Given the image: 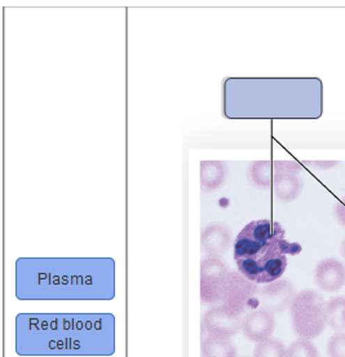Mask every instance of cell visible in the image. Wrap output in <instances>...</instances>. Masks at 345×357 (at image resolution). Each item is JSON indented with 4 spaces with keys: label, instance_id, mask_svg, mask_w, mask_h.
I'll list each match as a JSON object with an SVG mask.
<instances>
[{
    "label": "cell",
    "instance_id": "obj_14",
    "mask_svg": "<svg viewBox=\"0 0 345 357\" xmlns=\"http://www.w3.org/2000/svg\"><path fill=\"white\" fill-rule=\"evenodd\" d=\"M286 355L287 349L284 343L273 337L257 342L254 349V357H286Z\"/></svg>",
    "mask_w": 345,
    "mask_h": 357
},
{
    "label": "cell",
    "instance_id": "obj_10",
    "mask_svg": "<svg viewBox=\"0 0 345 357\" xmlns=\"http://www.w3.org/2000/svg\"><path fill=\"white\" fill-rule=\"evenodd\" d=\"M273 189L275 196L281 202H292L300 196L302 190V181L298 176V174H292L287 171H278L275 172L273 178Z\"/></svg>",
    "mask_w": 345,
    "mask_h": 357
},
{
    "label": "cell",
    "instance_id": "obj_12",
    "mask_svg": "<svg viewBox=\"0 0 345 357\" xmlns=\"http://www.w3.org/2000/svg\"><path fill=\"white\" fill-rule=\"evenodd\" d=\"M202 357H237L236 344L229 338L207 335L201 343Z\"/></svg>",
    "mask_w": 345,
    "mask_h": 357
},
{
    "label": "cell",
    "instance_id": "obj_8",
    "mask_svg": "<svg viewBox=\"0 0 345 357\" xmlns=\"http://www.w3.org/2000/svg\"><path fill=\"white\" fill-rule=\"evenodd\" d=\"M275 329L273 313L256 308L242 316V333L251 342H261L272 337Z\"/></svg>",
    "mask_w": 345,
    "mask_h": 357
},
{
    "label": "cell",
    "instance_id": "obj_16",
    "mask_svg": "<svg viewBox=\"0 0 345 357\" xmlns=\"http://www.w3.org/2000/svg\"><path fill=\"white\" fill-rule=\"evenodd\" d=\"M286 357H319V351L309 340H298L287 349Z\"/></svg>",
    "mask_w": 345,
    "mask_h": 357
},
{
    "label": "cell",
    "instance_id": "obj_13",
    "mask_svg": "<svg viewBox=\"0 0 345 357\" xmlns=\"http://www.w3.org/2000/svg\"><path fill=\"white\" fill-rule=\"evenodd\" d=\"M328 328L340 331L345 329V296H334L325 307Z\"/></svg>",
    "mask_w": 345,
    "mask_h": 357
},
{
    "label": "cell",
    "instance_id": "obj_3",
    "mask_svg": "<svg viewBox=\"0 0 345 357\" xmlns=\"http://www.w3.org/2000/svg\"><path fill=\"white\" fill-rule=\"evenodd\" d=\"M284 234V229L277 222L257 220L247 224L236 238L234 259H252L266 248L275 237Z\"/></svg>",
    "mask_w": 345,
    "mask_h": 357
},
{
    "label": "cell",
    "instance_id": "obj_5",
    "mask_svg": "<svg viewBox=\"0 0 345 357\" xmlns=\"http://www.w3.org/2000/svg\"><path fill=\"white\" fill-rule=\"evenodd\" d=\"M227 280V269L220 260L213 258L204 261L201 277V298L204 303H222Z\"/></svg>",
    "mask_w": 345,
    "mask_h": 357
},
{
    "label": "cell",
    "instance_id": "obj_17",
    "mask_svg": "<svg viewBox=\"0 0 345 357\" xmlns=\"http://www.w3.org/2000/svg\"><path fill=\"white\" fill-rule=\"evenodd\" d=\"M328 354L330 357H345V333H337L330 338Z\"/></svg>",
    "mask_w": 345,
    "mask_h": 357
},
{
    "label": "cell",
    "instance_id": "obj_4",
    "mask_svg": "<svg viewBox=\"0 0 345 357\" xmlns=\"http://www.w3.org/2000/svg\"><path fill=\"white\" fill-rule=\"evenodd\" d=\"M256 285L240 273H230L224 290L222 305L242 316L257 294Z\"/></svg>",
    "mask_w": 345,
    "mask_h": 357
},
{
    "label": "cell",
    "instance_id": "obj_6",
    "mask_svg": "<svg viewBox=\"0 0 345 357\" xmlns=\"http://www.w3.org/2000/svg\"><path fill=\"white\" fill-rule=\"evenodd\" d=\"M202 329L207 335L230 338L242 329V316L224 305H215L202 316Z\"/></svg>",
    "mask_w": 345,
    "mask_h": 357
},
{
    "label": "cell",
    "instance_id": "obj_1",
    "mask_svg": "<svg viewBox=\"0 0 345 357\" xmlns=\"http://www.w3.org/2000/svg\"><path fill=\"white\" fill-rule=\"evenodd\" d=\"M284 240V234L275 237L266 248L252 259L237 261L239 273L255 284H270L279 280L287 267V254L293 252L292 248Z\"/></svg>",
    "mask_w": 345,
    "mask_h": 357
},
{
    "label": "cell",
    "instance_id": "obj_2",
    "mask_svg": "<svg viewBox=\"0 0 345 357\" xmlns=\"http://www.w3.org/2000/svg\"><path fill=\"white\" fill-rule=\"evenodd\" d=\"M326 302L314 290H302L295 295L290 305L292 329L301 340H314L319 337L326 324Z\"/></svg>",
    "mask_w": 345,
    "mask_h": 357
},
{
    "label": "cell",
    "instance_id": "obj_20",
    "mask_svg": "<svg viewBox=\"0 0 345 357\" xmlns=\"http://www.w3.org/2000/svg\"><path fill=\"white\" fill-rule=\"evenodd\" d=\"M340 250H342V255H343V258L345 259V237L343 242H342V249Z\"/></svg>",
    "mask_w": 345,
    "mask_h": 357
},
{
    "label": "cell",
    "instance_id": "obj_7",
    "mask_svg": "<svg viewBox=\"0 0 345 357\" xmlns=\"http://www.w3.org/2000/svg\"><path fill=\"white\" fill-rule=\"evenodd\" d=\"M295 295V287L291 282L279 278L257 290L256 302L259 308L269 312H284V310L290 308Z\"/></svg>",
    "mask_w": 345,
    "mask_h": 357
},
{
    "label": "cell",
    "instance_id": "obj_9",
    "mask_svg": "<svg viewBox=\"0 0 345 357\" xmlns=\"http://www.w3.org/2000/svg\"><path fill=\"white\" fill-rule=\"evenodd\" d=\"M314 281L321 290L335 293L345 284V266L339 259L321 260L314 269Z\"/></svg>",
    "mask_w": 345,
    "mask_h": 357
},
{
    "label": "cell",
    "instance_id": "obj_19",
    "mask_svg": "<svg viewBox=\"0 0 345 357\" xmlns=\"http://www.w3.org/2000/svg\"><path fill=\"white\" fill-rule=\"evenodd\" d=\"M334 215H335L339 224L345 227V196L343 201L337 202L335 207H334Z\"/></svg>",
    "mask_w": 345,
    "mask_h": 357
},
{
    "label": "cell",
    "instance_id": "obj_15",
    "mask_svg": "<svg viewBox=\"0 0 345 357\" xmlns=\"http://www.w3.org/2000/svg\"><path fill=\"white\" fill-rule=\"evenodd\" d=\"M277 172V166L275 163L270 162H256L254 163L251 174H252V180L256 184L257 187L268 188L270 184H273V178Z\"/></svg>",
    "mask_w": 345,
    "mask_h": 357
},
{
    "label": "cell",
    "instance_id": "obj_11",
    "mask_svg": "<svg viewBox=\"0 0 345 357\" xmlns=\"http://www.w3.org/2000/svg\"><path fill=\"white\" fill-rule=\"evenodd\" d=\"M230 231L222 225H211L202 234V245L208 254L219 257L228 249Z\"/></svg>",
    "mask_w": 345,
    "mask_h": 357
},
{
    "label": "cell",
    "instance_id": "obj_18",
    "mask_svg": "<svg viewBox=\"0 0 345 357\" xmlns=\"http://www.w3.org/2000/svg\"><path fill=\"white\" fill-rule=\"evenodd\" d=\"M308 166H312V167H316V169H319V170L322 171H328L331 170V169H334V167H337L339 166V161H307L305 162Z\"/></svg>",
    "mask_w": 345,
    "mask_h": 357
}]
</instances>
